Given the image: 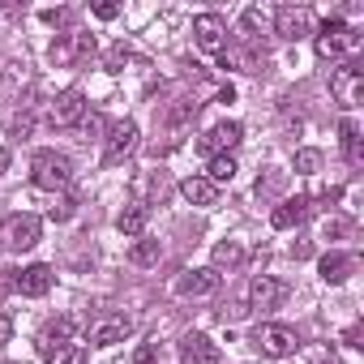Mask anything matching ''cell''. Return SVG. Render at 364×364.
Returning <instances> with one entry per match:
<instances>
[{
	"instance_id": "obj_1",
	"label": "cell",
	"mask_w": 364,
	"mask_h": 364,
	"mask_svg": "<svg viewBox=\"0 0 364 364\" xmlns=\"http://www.w3.org/2000/svg\"><path fill=\"white\" fill-rule=\"evenodd\" d=\"M31 180H35V189H43V193L69 189L73 185V159L60 154V150H39L31 159Z\"/></svg>"
},
{
	"instance_id": "obj_2",
	"label": "cell",
	"mask_w": 364,
	"mask_h": 364,
	"mask_svg": "<svg viewBox=\"0 0 364 364\" xmlns=\"http://www.w3.org/2000/svg\"><path fill=\"white\" fill-rule=\"evenodd\" d=\"M39 236H43V223H39L35 215H9L5 223H0V245H5L9 253H26V249H35Z\"/></svg>"
},
{
	"instance_id": "obj_3",
	"label": "cell",
	"mask_w": 364,
	"mask_h": 364,
	"mask_svg": "<svg viewBox=\"0 0 364 364\" xmlns=\"http://www.w3.org/2000/svg\"><path fill=\"white\" fill-rule=\"evenodd\" d=\"M253 347H257L262 355H270V360H283V355H291V351L300 347V338H296V330L283 326V321H262L257 334H253Z\"/></svg>"
},
{
	"instance_id": "obj_4",
	"label": "cell",
	"mask_w": 364,
	"mask_h": 364,
	"mask_svg": "<svg viewBox=\"0 0 364 364\" xmlns=\"http://www.w3.org/2000/svg\"><path fill=\"white\" fill-rule=\"evenodd\" d=\"M48 56H52V65H56V69L82 65V60H90V56H95V35H77V31L56 35V43L48 48Z\"/></svg>"
},
{
	"instance_id": "obj_5",
	"label": "cell",
	"mask_w": 364,
	"mask_h": 364,
	"mask_svg": "<svg viewBox=\"0 0 364 364\" xmlns=\"http://www.w3.org/2000/svg\"><path fill=\"white\" fill-rule=\"evenodd\" d=\"M351 43H355V35H351V26H347L343 18H330V22L317 31V56H321V60H343Z\"/></svg>"
},
{
	"instance_id": "obj_6",
	"label": "cell",
	"mask_w": 364,
	"mask_h": 364,
	"mask_svg": "<svg viewBox=\"0 0 364 364\" xmlns=\"http://www.w3.org/2000/svg\"><path fill=\"white\" fill-rule=\"evenodd\" d=\"M330 95H334V103H343L347 112L364 99V73L355 69V65H343V69H334L330 73Z\"/></svg>"
},
{
	"instance_id": "obj_7",
	"label": "cell",
	"mask_w": 364,
	"mask_h": 364,
	"mask_svg": "<svg viewBox=\"0 0 364 364\" xmlns=\"http://www.w3.org/2000/svg\"><path fill=\"white\" fill-rule=\"evenodd\" d=\"M52 124L56 129H73V124H82V116H86V95L77 90V86H69V90H60L56 99H52Z\"/></svg>"
},
{
	"instance_id": "obj_8",
	"label": "cell",
	"mask_w": 364,
	"mask_h": 364,
	"mask_svg": "<svg viewBox=\"0 0 364 364\" xmlns=\"http://www.w3.org/2000/svg\"><path fill=\"white\" fill-rule=\"evenodd\" d=\"M137 124L133 120H116L112 129H107V150H103V163L112 167V163H124L133 150H137Z\"/></svg>"
},
{
	"instance_id": "obj_9",
	"label": "cell",
	"mask_w": 364,
	"mask_h": 364,
	"mask_svg": "<svg viewBox=\"0 0 364 364\" xmlns=\"http://www.w3.org/2000/svg\"><path fill=\"white\" fill-rule=\"evenodd\" d=\"M309 31H313V14H309L304 5H283V9L274 14V35H279V39L296 43V39H304Z\"/></svg>"
},
{
	"instance_id": "obj_10",
	"label": "cell",
	"mask_w": 364,
	"mask_h": 364,
	"mask_svg": "<svg viewBox=\"0 0 364 364\" xmlns=\"http://www.w3.org/2000/svg\"><path fill=\"white\" fill-rule=\"evenodd\" d=\"M193 39H198V48L202 52H223L228 48V22L219 18V14H198L193 18Z\"/></svg>"
},
{
	"instance_id": "obj_11",
	"label": "cell",
	"mask_w": 364,
	"mask_h": 364,
	"mask_svg": "<svg viewBox=\"0 0 364 364\" xmlns=\"http://www.w3.org/2000/svg\"><path fill=\"white\" fill-rule=\"evenodd\" d=\"M240 137H245V129H240L236 120H223V124H215L210 133L198 137V150L210 154V159H215V154H232V150L240 146Z\"/></svg>"
},
{
	"instance_id": "obj_12",
	"label": "cell",
	"mask_w": 364,
	"mask_h": 364,
	"mask_svg": "<svg viewBox=\"0 0 364 364\" xmlns=\"http://www.w3.org/2000/svg\"><path fill=\"white\" fill-rule=\"evenodd\" d=\"M283 296H287V287H283L274 274H257V279L249 283V309H253V313H270V309H279Z\"/></svg>"
},
{
	"instance_id": "obj_13",
	"label": "cell",
	"mask_w": 364,
	"mask_h": 364,
	"mask_svg": "<svg viewBox=\"0 0 364 364\" xmlns=\"http://www.w3.org/2000/svg\"><path fill=\"white\" fill-rule=\"evenodd\" d=\"M219 283H223V274L210 270V266H202V270H185V274H180L176 279V291L189 296V300H202V296H215Z\"/></svg>"
},
{
	"instance_id": "obj_14",
	"label": "cell",
	"mask_w": 364,
	"mask_h": 364,
	"mask_svg": "<svg viewBox=\"0 0 364 364\" xmlns=\"http://www.w3.org/2000/svg\"><path fill=\"white\" fill-rule=\"evenodd\" d=\"M52 287H56V270H52L48 262H35V266H26V270L18 274V291H22V296H31V300L48 296Z\"/></svg>"
},
{
	"instance_id": "obj_15",
	"label": "cell",
	"mask_w": 364,
	"mask_h": 364,
	"mask_svg": "<svg viewBox=\"0 0 364 364\" xmlns=\"http://www.w3.org/2000/svg\"><path fill=\"white\" fill-rule=\"evenodd\" d=\"M73 334H77V317H73V313H60V317H52V321L43 326V334H39V351L52 355L56 347L73 343Z\"/></svg>"
},
{
	"instance_id": "obj_16",
	"label": "cell",
	"mask_w": 364,
	"mask_h": 364,
	"mask_svg": "<svg viewBox=\"0 0 364 364\" xmlns=\"http://www.w3.org/2000/svg\"><path fill=\"white\" fill-rule=\"evenodd\" d=\"M309 215H313V202H309V198H287V202H279V206L270 210V223H274L279 232H291V228L309 223Z\"/></svg>"
},
{
	"instance_id": "obj_17",
	"label": "cell",
	"mask_w": 364,
	"mask_h": 364,
	"mask_svg": "<svg viewBox=\"0 0 364 364\" xmlns=\"http://www.w3.org/2000/svg\"><path fill=\"white\" fill-rule=\"evenodd\" d=\"M129 334H133V321H129L124 313H112V317L95 321V330H90V343H95V347H116V343H124Z\"/></svg>"
},
{
	"instance_id": "obj_18",
	"label": "cell",
	"mask_w": 364,
	"mask_h": 364,
	"mask_svg": "<svg viewBox=\"0 0 364 364\" xmlns=\"http://www.w3.org/2000/svg\"><path fill=\"white\" fill-rule=\"evenodd\" d=\"M180 364H219V347L206 334H185L180 338Z\"/></svg>"
},
{
	"instance_id": "obj_19",
	"label": "cell",
	"mask_w": 364,
	"mask_h": 364,
	"mask_svg": "<svg viewBox=\"0 0 364 364\" xmlns=\"http://www.w3.org/2000/svg\"><path fill=\"white\" fill-rule=\"evenodd\" d=\"M219 65H223V69H240V73H262L257 48H245V43H228V48L219 52Z\"/></svg>"
},
{
	"instance_id": "obj_20",
	"label": "cell",
	"mask_w": 364,
	"mask_h": 364,
	"mask_svg": "<svg viewBox=\"0 0 364 364\" xmlns=\"http://www.w3.org/2000/svg\"><path fill=\"white\" fill-rule=\"evenodd\" d=\"M317 270H321V279H326L330 287H338V283H347V279H351L355 257H351V253H326V257L317 262Z\"/></svg>"
},
{
	"instance_id": "obj_21",
	"label": "cell",
	"mask_w": 364,
	"mask_h": 364,
	"mask_svg": "<svg viewBox=\"0 0 364 364\" xmlns=\"http://www.w3.org/2000/svg\"><path fill=\"white\" fill-rule=\"evenodd\" d=\"M180 198H185L189 206H215V198H219V189L210 185L206 176H189L185 185H180Z\"/></svg>"
},
{
	"instance_id": "obj_22",
	"label": "cell",
	"mask_w": 364,
	"mask_h": 364,
	"mask_svg": "<svg viewBox=\"0 0 364 364\" xmlns=\"http://www.w3.org/2000/svg\"><path fill=\"white\" fill-rule=\"evenodd\" d=\"M245 262V249L236 245V240H219L215 249H210V270H236Z\"/></svg>"
},
{
	"instance_id": "obj_23",
	"label": "cell",
	"mask_w": 364,
	"mask_h": 364,
	"mask_svg": "<svg viewBox=\"0 0 364 364\" xmlns=\"http://www.w3.org/2000/svg\"><path fill=\"white\" fill-rule=\"evenodd\" d=\"M146 219H150V210H146L141 202H133V206H124V210L116 215V228H120L124 236H141V232H146Z\"/></svg>"
},
{
	"instance_id": "obj_24",
	"label": "cell",
	"mask_w": 364,
	"mask_h": 364,
	"mask_svg": "<svg viewBox=\"0 0 364 364\" xmlns=\"http://www.w3.org/2000/svg\"><path fill=\"white\" fill-rule=\"evenodd\" d=\"M236 171H240V167H236V159H232V154H215V159L206 163V180H210L215 189H219V185H232Z\"/></svg>"
},
{
	"instance_id": "obj_25",
	"label": "cell",
	"mask_w": 364,
	"mask_h": 364,
	"mask_svg": "<svg viewBox=\"0 0 364 364\" xmlns=\"http://www.w3.org/2000/svg\"><path fill=\"white\" fill-rule=\"evenodd\" d=\"M338 141H343L347 163H360V159H364V154H360V124H355L351 116H343V120H338Z\"/></svg>"
},
{
	"instance_id": "obj_26",
	"label": "cell",
	"mask_w": 364,
	"mask_h": 364,
	"mask_svg": "<svg viewBox=\"0 0 364 364\" xmlns=\"http://www.w3.org/2000/svg\"><path fill=\"white\" fill-rule=\"evenodd\" d=\"M291 167H296V176H317V171H321V150H313V146L296 150Z\"/></svg>"
},
{
	"instance_id": "obj_27",
	"label": "cell",
	"mask_w": 364,
	"mask_h": 364,
	"mask_svg": "<svg viewBox=\"0 0 364 364\" xmlns=\"http://www.w3.org/2000/svg\"><path fill=\"white\" fill-rule=\"evenodd\" d=\"M159 257H163L159 240H137V245L129 249V262H133V266H154Z\"/></svg>"
},
{
	"instance_id": "obj_28",
	"label": "cell",
	"mask_w": 364,
	"mask_h": 364,
	"mask_svg": "<svg viewBox=\"0 0 364 364\" xmlns=\"http://www.w3.org/2000/svg\"><path fill=\"white\" fill-rule=\"evenodd\" d=\"M48 364H86V347L82 343H65L48 355Z\"/></svg>"
},
{
	"instance_id": "obj_29",
	"label": "cell",
	"mask_w": 364,
	"mask_h": 364,
	"mask_svg": "<svg viewBox=\"0 0 364 364\" xmlns=\"http://www.w3.org/2000/svg\"><path fill=\"white\" fill-rule=\"evenodd\" d=\"M73 215H77V198H73V193H65V198L48 210V219H52V223H69Z\"/></svg>"
},
{
	"instance_id": "obj_30",
	"label": "cell",
	"mask_w": 364,
	"mask_h": 364,
	"mask_svg": "<svg viewBox=\"0 0 364 364\" xmlns=\"http://www.w3.org/2000/svg\"><path fill=\"white\" fill-rule=\"evenodd\" d=\"M77 129H82V133H86V141H90V137H103V129H107V120H103L99 112H86Z\"/></svg>"
},
{
	"instance_id": "obj_31",
	"label": "cell",
	"mask_w": 364,
	"mask_h": 364,
	"mask_svg": "<svg viewBox=\"0 0 364 364\" xmlns=\"http://www.w3.org/2000/svg\"><path fill=\"white\" fill-rule=\"evenodd\" d=\"M198 112H202V103H189V99H185V103H180V107L171 112V129H180V124H189V120H193Z\"/></svg>"
},
{
	"instance_id": "obj_32",
	"label": "cell",
	"mask_w": 364,
	"mask_h": 364,
	"mask_svg": "<svg viewBox=\"0 0 364 364\" xmlns=\"http://www.w3.org/2000/svg\"><path fill=\"white\" fill-rule=\"evenodd\" d=\"M129 56H133V52H129V48H124V43H116V48H112V52H107V69H112V73H120V69H124V65H129Z\"/></svg>"
},
{
	"instance_id": "obj_33",
	"label": "cell",
	"mask_w": 364,
	"mask_h": 364,
	"mask_svg": "<svg viewBox=\"0 0 364 364\" xmlns=\"http://www.w3.org/2000/svg\"><path fill=\"white\" fill-rule=\"evenodd\" d=\"M116 14H120V5H112V0H99V5H95V18L99 22H112Z\"/></svg>"
},
{
	"instance_id": "obj_34",
	"label": "cell",
	"mask_w": 364,
	"mask_h": 364,
	"mask_svg": "<svg viewBox=\"0 0 364 364\" xmlns=\"http://www.w3.org/2000/svg\"><path fill=\"white\" fill-rule=\"evenodd\" d=\"M9 338H14V317H9V313H0V347H5Z\"/></svg>"
},
{
	"instance_id": "obj_35",
	"label": "cell",
	"mask_w": 364,
	"mask_h": 364,
	"mask_svg": "<svg viewBox=\"0 0 364 364\" xmlns=\"http://www.w3.org/2000/svg\"><path fill=\"white\" fill-rule=\"evenodd\" d=\"M31 129H35V120H31V112H26V116H18V124H14V137H31Z\"/></svg>"
},
{
	"instance_id": "obj_36",
	"label": "cell",
	"mask_w": 364,
	"mask_h": 364,
	"mask_svg": "<svg viewBox=\"0 0 364 364\" xmlns=\"http://www.w3.org/2000/svg\"><path fill=\"white\" fill-rule=\"evenodd\" d=\"M291 257H296V262L313 257V245H309V240H296V245H291Z\"/></svg>"
},
{
	"instance_id": "obj_37",
	"label": "cell",
	"mask_w": 364,
	"mask_h": 364,
	"mask_svg": "<svg viewBox=\"0 0 364 364\" xmlns=\"http://www.w3.org/2000/svg\"><path fill=\"white\" fill-rule=\"evenodd\" d=\"M347 228H351V223H347V219H330V223H326V236H343V232H347Z\"/></svg>"
},
{
	"instance_id": "obj_38",
	"label": "cell",
	"mask_w": 364,
	"mask_h": 364,
	"mask_svg": "<svg viewBox=\"0 0 364 364\" xmlns=\"http://www.w3.org/2000/svg\"><path fill=\"white\" fill-rule=\"evenodd\" d=\"M360 334H364V330H360V326H351V330L343 334V343H347V347H364V343H360Z\"/></svg>"
},
{
	"instance_id": "obj_39",
	"label": "cell",
	"mask_w": 364,
	"mask_h": 364,
	"mask_svg": "<svg viewBox=\"0 0 364 364\" xmlns=\"http://www.w3.org/2000/svg\"><path fill=\"white\" fill-rule=\"evenodd\" d=\"M9 171V150H0V176Z\"/></svg>"
}]
</instances>
